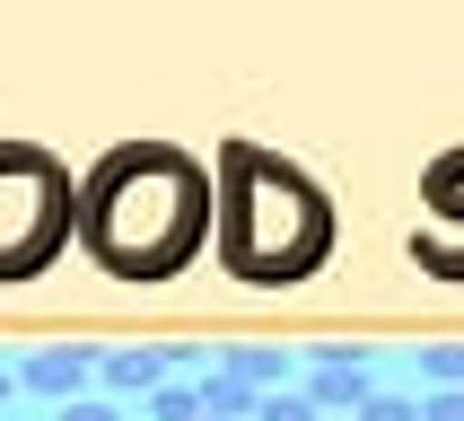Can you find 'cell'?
<instances>
[{
    "label": "cell",
    "instance_id": "obj_1",
    "mask_svg": "<svg viewBox=\"0 0 464 421\" xmlns=\"http://www.w3.org/2000/svg\"><path fill=\"white\" fill-rule=\"evenodd\" d=\"M150 158H158V141H131V150H114L105 167H88V184H79V237H88V255H97L105 272H123V281H167V272L202 246V202L167 210L158 193H140V184H150Z\"/></svg>",
    "mask_w": 464,
    "mask_h": 421
},
{
    "label": "cell",
    "instance_id": "obj_2",
    "mask_svg": "<svg viewBox=\"0 0 464 421\" xmlns=\"http://www.w3.org/2000/svg\"><path fill=\"white\" fill-rule=\"evenodd\" d=\"M71 176L53 167L44 150H26V141H0V281H26V272H44L53 246L71 237Z\"/></svg>",
    "mask_w": 464,
    "mask_h": 421
},
{
    "label": "cell",
    "instance_id": "obj_3",
    "mask_svg": "<svg viewBox=\"0 0 464 421\" xmlns=\"http://www.w3.org/2000/svg\"><path fill=\"white\" fill-rule=\"evenodd\" d=\"M298 395H307L315 413H360L368 395H377V368H368V351H315Z\"/></svg>",
    "mask_w": 464,
    "mask_h": 421
},
{
    "label": "cell",
    "instance_id": "obj_4",
    "mask_svg": "<svg viewBox=\"0 0 464 421\" xmlns=\"http://www.w3.org/2000/svg\"><path fill=\"white\" fill-rule=\"evenodd\" d=\"M97 377V351H79V342H62V351H35V360L18 368V387L53 395V404H79V387Z\"/></svg>",
    "mask_w": 464,
    "mask_h": 421
},
{
    "label": "cell",
    "instance_id": "obj_5",
    "mask_svg": "<svg viewBox=\"0 0 464 421\" xmlns=\"http://www.w3.org/2000/svg\"><path fill=\"white\" fill-rule=\"evenodd\" d=\"M167 368H176V351H97V377L114 395H158Z\"/></svg>",
    "mask_w": 464,
    "mask_h": 421
},
{
    "label": "cell",
    "instance_id": "obj_6",
    "mask_svg": "<svg viewBox=\"0 0 464 421\" xmlns=\"http://www.w3.org/2000/svg\"><path fill=\"white\" fill-rule=\"evenodd\" d=\"M150 421H202V395H193V387H176V377H167V387L150 395Z\"/></svg>",
    "mask_w": 464,
    "mask_h": 421
},
{
    "label": "cell",
    "instance_id": "obj_7",
    "mask_svg": "<svg viewBox=\"0 0 464 421\" xmlns=\"http://www.w3.org/2000/svg\"><path fill=\"white\" fill-rule=\"evenodd\" d=\"M420 377H430V387H464V342H439V351H420Z\"/></svg>",
    "mask_w": 464,
    "mask_h": 421
},
{
    "label": "cell",
    "instance_id": "obj_8",
    "mask_svg": "<svg viewBox=\"0 0 464 421\" xmlns=\"http://www.w3.org/2000/svg\"><path fill=\"white\" fill-rule=\"evenodd\" d=\"M456 184H464V150H447L439 167L420 176V193H430V210H439V202H456Z\"/></svg>",
    "mask_w": 464,
    "mask_h": 421
},
{
    "label": "cell",
    "instance_id": "obj_9",
    "mask_svg": "<svg viewBox=\"0 0 464 421\" xmlns=\"http://www.w3.org/2000/svg\"><path fill=\"white\" fill-rule=\"evenodd\" d=\"M412 255L430 272H447V281H464V246H447V237H412Z\"/></svg>",
    "mask_w": 464,
    "mask_h": 421
},
{
    "label": "cell",
    "instance_id": "obj_10",
    "mask_svg": "<svg viewBox=\"0 0 464 421\" xmlns=\"http://www.w3.org/2000/svg\"><path fill=\"white\" fill-rule=\"evenodd\" d=\"M255 421H315V404L298 387H281V395H263V404H255Z\"/></svg>",
    "mask_w": 464,
    "mask_h": 421
},
{
    "label": "cell",
    "instance_id": "obj_11",
    "mask_svg": "<svg viewBox=\"0 0 464 421\" xmlns=\"http://www.w3.org/2000/svg\"><path fill=\"white\" fill-rule=\"evenodd\" d=\"M360 421H420V404H412V395H368Z\"/></svg>",
    "mask_w": 464,
    "mask_h": 421
},
{
    "label": "cell",
    "instance_id": "obj_12",
    "mask_svg": "<svg viewBox=\"0 0 464 421\" xmlns=\"http://www.w3.org/2000/svg\"><path fill=\"white\" fill-rule=\"evenodd\" d=\"M420 421H464V387H439V395H420Z\"/></svg>",
    "mask_w": 464,
    "mask_h": 421
},
{
    "label": "cell",
    "instance_id": "obj_13",
    "mask_svg": "<svg viewBox=\"0 0 464 421\" xmlns=\"http://www.w3.org/2000/svg\"><path fill=\"white\" fill-rule=\"evenodd\" d=\"M53 421H123V413H114L105 395H79V404H62V413H53Z\"/></svg>",
    "mask_w": 464,
    "mask_h": 421
},
{
    "label": "cell",
    "instance_id": "obj_14",
    "mask_svg": "<svg viewBox=\"0 0 464 421\" xmlns=\"http://www.w3.org/2000/svg\"><path fill=\"white\" fill-rule=\"evenodd\" d=\"M9 395H18V368H0V404H9Z\"/></svg>",
    "mask_w": 464,
    "mask_h": 421
},
{
    "label": "cell",
    "instance_id": "obj_15",
    "mask_svg": "<svg viewBox=\"0 0 464 421\" xmlns=\"http://www.w3.org/2000/svg\"><path fill=\"white\" fill-rule=\"evenodd\" d=\"M315 421H360V413H315Z\"/></svg>",
    "mask_w": 464,
    "mask_h": 421
},
{
    "label": "cell",
    "instance_id": "obj_16",
    "mask_svg": "<svg viewBox=\"0 0 464 421\" xmlns=\"http://www.w3.org/2000/svg\"><path fill=\"white\" fill-rule=\"evenodd\" d=\"M202 421H210V413H202Z\"/></svg>",
    "mask_w": 464,
    "mask_h": 421
}]
</instances>
